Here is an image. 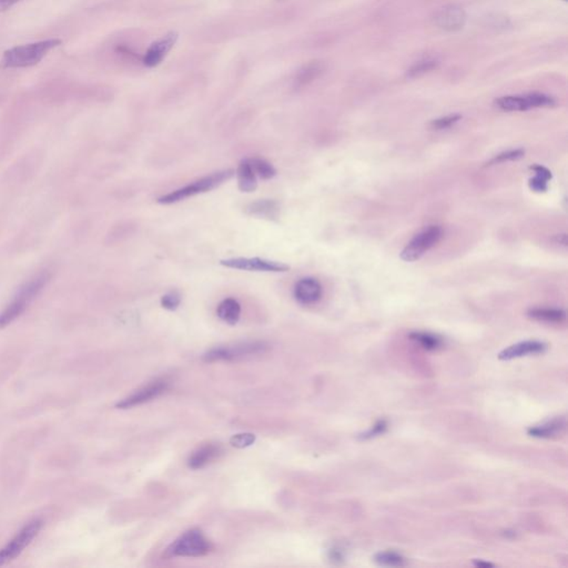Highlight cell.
Here are the masks:
<instances>
[{
    "mask_svg": "<svg viewBox=\"0 0 568 568\" xmlns=\"http://www.w3.org/2000/svg\"><path fill=\"white\" fill-rule=\"evenodd\" d=\"M443 236V229L438 226H431L424 229L420 234L407 243L402 250L401 259L405 262H414L422 258L424 253L432 249Z\"/></svg>",
    "mask_w": 568,
    "mask_h": 568,
    "instance_id": "cell-5",
    "label": "cell"
},
{
    "mask_svg": "<svg viewBox=\"0 0 568 568\" xmlns=\"http://www.w3.org/2000/svg\"><path fill=\"white\" fill-rule=\"evenodd\" d=\"M529 169L535 173V175H539V177L545 179V180L550 181V179L553 178L552 173H550V171L548 170L546 167H543V165H531Z\"/></svg>",
    "mask_w": 568,
    "mask_h": 568,
    "instance_id": "cell-32",
    "label": "cell"
},
{
    "mask_svg": "<svg viewBox=\"0 0 568 568\" xmlns=\"http://www.w3.org/2000/svg\"><path fill=\"white\" fill-rule=\"evenodd\" d=\"M177 40H178V34L171 32L158 39L157 41H154L144 55V66L149 67V68L159 66L163 62V59L168 56V53H170L171 49L175 47Z\"/></svg>",
    "mask_w": 568,
    "mask_h": 568,
    "instance_id": "cell-10",
    "label": "cell"
},
{
    "mask_svg": "<svg viewBox=\"0 0 568 568\" xmlns=\"http://www.w3.org/2000/svg\"><path fill=\"white\" fill-rule=\"evenodd\" d=\"M474 564H475L476 566H483V567H492V566H494L493 564L483 562V560H476V562H474Z\"/></svg>",
    "mask_w": 568,
    "mask_h": 568,
    "instance_id": "cell-35",
    "label": "cell"
},
{
    "mask_svg": "<svg viewBox=\"0 0 568 568\" xmlns=\"http://www.w3.org/2000/svg\"><path fill=\"white\" fill-rule=\"evenodd\" d=\"M374 560L379 565L388 566V567H398V566H404L407 564V558L392 550L377 553L374 556Z\"/></svg>",
    "mask_w": 568,
    "mask_h": 568,
    "instance_id": "cell-23",
    "label": "cell"
},
{
    "mask_svg": "<svg viewBox=\"0 0 568 568\" xmlns=\"http://www.w3.org/2000/svg\"><path fill=\"white\" fill-rule=\"evenodd\" d=\"M234 175V170L228 169V170L218 171V173L205 175L203 178L194 181V182L184 187V188L178 189V190H175L170 194L162 196L158 199V203H160V205H173V203H177V202L182 201V200L188 199V198L194 197L197 194L211 191L213 189L218 188L219 186L224 184L229 179H231Z\"/></svg>",
    "mask_w": 568,
    "mask_h": 568,
    "instance_id": "cell-3",
    "label": "cell"
},
{
    "mask_svg": "<svg viewBox=\"0 0 568 568\" xmlns=\"http://www.w3.org/2000/svg\"><path fill=\"white\" fill-rule=\"evenodd\" d=\"M566 428V420L564 417H556L553 420L547 421L541 425H535L529 428V434L533 438H550L553 436H557L560 433H563Z\"/></svg>",
    "mask_w": 568,
    "mask_h": 568,
    "instance_id": "cell-17",
    "label": "cell"
},
{
    "mask_svg": "<svg viewBox=\"0 0 568 568\" xmlns=\"http://www.w3.org/2000/svg\"><path fill=\"white\" fill-rule=\"evenodd\" d=\"M410 339L420 344L423 349L428 351H435L442 348L443 340L438 335L428 332H412Z\"/></svg>",
    "mask_w": 568,
    "mask_h": 568,
    "instance_id": "cell-22",
    "label": "cell"
},
{
    "mask_svg": "<svg viewBox=\"0 0 568 568\" xmlns=\"http://www.w3.org/2000/svg\"><path fill=\"white\" fill-rule=\"evenodd\" d=\"M386 428H388V424H386L385 421H379V422H377V424H375L374 426H373V428L369 431V432L363 434L362 438H363L364 440H367V438H374V436L380 435V434H383V433L385 432Z\"/></svg>",
    "mask_w": 568,
    "mask_h": 568,
    "instance_id": "cell-31",
    "label": "cell"
},
{
    "mask_svg": "<svg viewBox=\"0 0 568 568\" xmlns=\"http://www.w3.org/2000/svg\"><path fill=\"white\" fill-rule=\"evenodd\" d=\"M527 316L537 321L548 323H560L566 319V312L562 309L534 308L527 312Z\"/></svg>",
    "mask_w": 568,
    "mask_h": 568,
    "instance_id": "cell-20",
    "label": "cell"
},
{
    "mask_svg": "<svg viewBox=\"0 0 568 568\" xmlns=\"http://www.w3.org/2000/svg\"><path fill=\"white\" fill-rule=\"evenodd\" d=\"M461 119H462L461 114H449V116H446V117L433 120L432 123H431V127H432L433 129H435V130H443V129H447V128H451L452 126H454L455 123H459Z\"/></svg>",
    "mask_w": 568,
    "mask_h": 568,
    "instance_id": "cell-27",
    "label": "cell"
},
{
    "mask_svg": "<svg viewBox=\"0 0 568 568\" xmlns=\"http://www.w3.org/2000/svg\"><path fill=\"white\" fill-rule=\"evenodd\" d=\"M62 45V40L58 38L41 40L37 43L17 46L4 53L0 59L1 69H20L39 64L49 51Z\"/></svg>",
    "mask_w": 568,
    "mask_h": 568,
    "instance_id": "cell-1",
    "label": "cell"
},
{
    "mask_svg": "<svg viewBox=\"0 0 568 568\" xmlns=\"http://www.w3.org/2000/svg\"><path fill=\"white\" fill-rule=\"evenodd\" d=\"M43 527V520H34L22 527L16 536L11 539L8 544L0 550V566L15 560L17 556L22 554V550L32 543V539L37 536L40 529Z\"/></svg>",
    "mask_w": 568,
    "mask_h": 568,
    "instance_id": "cell-6",
    "label": "cell"
},
{
    "mask_svg": "<svg viewBox=\"0 0 568 568\" xmlns=\"http://www.w3.org/2000/svg\"><path fill=\"white\" fill-rule=\"evenodd\" d=\"M268 346L264 342L239 343L236 346H219L212 349L205 354L207 362L221 361V360H234L242 356H252L261 353L266 350Z\"/></svg>",
    "mask_w": 568,
    "mask_h": 568,
    "instance_id": "cell-8",
    "label": "cell"
},
{
    "mask_svg": "<svg viewBox=\"0 0 568 568\" xmlns=\"http://www.w3.org/2000/svg\"><path fill=\"white\" fill-rule=\"evenodd\" d=\"M49 280H50V274L43 271L40 272L37 276H32V279L22 284L17 291L16 295L13 297L11 302L0 313V329L8 325L9 323L22 316L30 303L35 300V297H37L38 295L43 291Z\"/></svg>",
    "mask_w": 568,
    "mask_h": 568,
    "instance_id": "cell-2",
    "label": "cell"
},
{
    "mask_svg": "<svg viewBox=\"0 0 568 568\" xmlns=\"http://www.w3.org/2000/svg\"><path fill=\"white\" fill-rule=\"evenodd\" d=\"M247 215L269 221H278L281 215V205L276 200H258L245 208Z\"/></svg>",
    "mask_w": 568,
    "mask_h": 568,
    "instance_id": "cell-15",
    "label": "cell"
},
{
    "mask_svg": "<svg viewBox=\"0 0 568 568\" xmlns=\"http://www.w3.org/2000/svg\"><path fill=\"white\" fill-rule=\"evenodd\" d=\"M466 22L465 11L459 7L451 6L438 11L435 17L436 26L446 32H457L462 29Z\"/></svg>",
    "mask_w": 568,
    "mask_h": 568,
    "instance_id": "cell-14",
    "label": "cell"
},
{
    "mask_svg": "<svg viewBox=\"0 0 568 568\" xmlns=\"http://www.w3.org/2000/svg\"><path fill=\"white\" fill-rule=\"evenodd\" d=\"M238 187L242 192H253L258 188V177L250 165L249 160L243 159L236 169Z\"/></svg>",
    "mask_w": 568,
    "mask_h": 568,
    "instance_id": "cell-18",
    "label": "cell"
},
{
    "mask_svg": "<svg viewBox=\"0 0 568 568\" xmlns=\"http://www.w3.org/2000/svg\"><path fill=\"white\" fill-rule=\"evenodd\" d=\"M248 160L258 178L262 179V180H270L276 177V168L268 160L259 157L248 158Z\"/></svg>",
    "mask_w": 568,
    "mask_h": 568,
    "instance_id": "cell-21",
    "label": "cell"
},
{
    "mask_svg": "<svg viewBox=\"0 0 568 568\" xmlns=\"http://www.w3.org/2000/svg\"><path fill=\"white\" fill-rule=\"evenodd\" d=\"M525 156V151L523 149H515V150H508V151L502 152V154H497L495 157L492 158L491 160L486 162V167H491V165H499V163H504V162L515 161V160L522 159Z\"/></svg>",
    "mask_w": 568,
    "mask_h": 568,
    "instance_id": "cell-25",
    "label": "cell"
},
{
    "mask_svg": "<svg viewBox=\"0 0 568 568\" xmlns=\"http://www.w3.org/2000/svg\"><path fill=\"white\" fill-rule=\"evenodd\" d=\"M168 388V382L165 380H157L154 382L150 383L144 388H140L135 393L128 396L123 401L117 404V407L119 409H129V407H137L140 404L146 403V402L151 401L154 398H158L161 395L163 392Z\"/></svg>",
    "mask_w": 568,
    "mask_h": 568,
    "instance_id": "cell-11",
    "label": "cell"
},
{
    "mask_svg": "<svg viewBox=\"0 0 568 568\" xmlns=\"http://www.w3.org/2000/svg\"><path fill=\"white\" fill-rule=\"evenodd\" d=\"M555 100L545 93H529L525 96H506L496 99L495 104L503 111H527L533 108L555 106Z\"/></svg>",
    "mask_w": 568,
    "mask_h": 568,
    "instance_id": "cell-7",
    "label": "cell"
},
{
    "mask_svg": "<svg viewBox=\"0 0 568 568\" xmlns=\"http://www.w3.org/2000/svg\"><path fill=\"white\" fill-rule=\"evenodd\" d=\"M19 1H22V0H0V13H5Z\"/></svg>",
    "mask_w": 568,
    "mask_h": 568,
    "instance_id": "cell-33",
    "label": "cell"
},
{
    "mask_svg": "<svg viewBox=\"0 0 568 568\" xmlns=\"http://www.w3.org/2000/svg\"><path fill=\"white\" fill-rule=\"evenodd\" d=\"M323 295L321 283L316 278H303L299 280L295 287V297L302 306H311L319 302Z\"/></svg>",
    "mask_w": 568,
    "mask_h": 568,
    "instance_id": "cell-12",
    "label": "cell"
},
{
    "mask_svg": "<svg viewBox=\"0 0 568 568\" xmlns=\"http://www.w3.org/2000/svg\"><path fill=\"white\" fill-rule=\"evenodd\" d=\"M564 1H566V0H564Z\"/></svg>",
    "mask_w": 568,
    "mask_h": 568,
    "instance_id": "cell-36",
    "label": "cell"
},
{
    "mask_svg": "<svg viewBox=\"0 0 568 568\" xmlns=\"http://www.w3.org/2000/svg\"><path fill=\"white\" fill-rule=\"evenodd\" d=\"M211 543L199 529H191L181 535L165 550V557H200L210 552Z\"/></svg>",
    "mask_w": 568,
    "mask_h": 568,
    "instance_id": "cell-4",
    "label": "cell"
},
{
    "mask_svg": "<svg viewBox=\"0 0 568 568\" xmlns=\"http://www.w3.org/2000/svg\"><path fill=\"white\" fill-rule=\"evenodd\" d=\"M555 241L557 245H562L566 247V245H567V236H566L565 234H557V236H555Z\"/></svg>",
    "mask_w": 568,
    "mask_h": 568,
    "instance_id": "cell-34",
    "label": "cell"
},
{
    "mask_svg": "<svg viewBox=\"0 0 568 568\" xmlns=\"http://www.w3.org/2000/svg\"><path fill=\"white\" fill-rule=\"evenodd\" d=\"M529 186L531 190L535 192H546L548 190V181L541 178L539 175H535L534 178L529 179Z\"/></svg>",
    "mask_w": 568,
    "mask_h": 568,
    "instance_id": "cell-29",
    "label": "cell"
},
{
    "mask_svg": "<svg viewBox=\"0 0 568 568\" xmlns=\"http://www.w3.org/2000/svg\"><path fill=\"white\" fill-rule=\"evenodd\" d=\"M546 349V344L541 341H523V342L516 343L503 350L499 354V358L503 361H508V360H514V358H523V356L544 353Z\"/></svg>",
    "mask_w": 568,
    "mask_h": 568,
    "instance_id": "cell-13",
    "label": "cell"
},
{
    "mask_svg": "<svg viewBox=\"0 0 568 568\" xmlns=\"http://www.w3.org/2000/svg\"><path fill=\"white\" fill-rule=\"evenodd\" d=\"M222 453L220 446L217 444H205L201 446L197 451L194 452V454L189 457V468L192 470H199L205 468L208 464H210L215 459H218L219 455Z\"/></svg>",
    "mask_w": 568,
    "mask_h": 568,
    "instance_id": "cell-16",
    "label": "cell"
},
{
    "mask_svg": "<svg viewBox=\"0 0 568 568\" xmlns=\"http://www.w3.org/2000/svg\"><path fill=\"white\" fill-rule=\"evenodd\" d=\"M217 314L223 322H226L230 325H234L239 322L240 316H241V306L236 299L228 297L219 304Z\"/></svg>",
    "mask_w": 568,
    "mask_h": 568,
    "instance_id": "cell-19",
    "label": "cell"
},
{
    "mask_svg": "<svg viewBox=\"0 0 568 568\" xmlns=\"http://www.w3.org/2000/svg\"><path fill=\"white\" fill-rule=\"evenodd\" d=\"M438 65H440V62H438V60H436V59H424V60H421V62L413 65V66L407 70V76L409 78L421 77L423 74H428V72L436 69Z\"/></svg>",
    "mask_w": 568,
    "mask_h": 568,
    "instance_id": "cell-24",
    "label": "cell"
},
{
    "mask_svg": "<svg viewBox=\"0 0 568 568\" xmlns=\"http://www.w3.org/2000/svg\"><path fill=\"white\" fill-rule=\"evenodd\" d=\"M255 441V434L251 433H241V434H236L234 435L230 440V444L236 449H245L248 446L252 445Z\"/></svg>",
    "mask_w": 568,
    "mask_h": 568,
    "instance_id": "cell-28",
    "label": "cell"
},
{
    "mask_svg": "<svg viewBox=\"0 0 568 568\" xmlns=\"http://www.w3.org/2000/svg\"><path fill=\"white\" fill-rule=\"evenodd\" d=\"M221 266L242 271L287 272L290 266L278 261L261 258H232L220 261Z\"/></svg>",
    "mask_w": 568,
    "mask_h": 568,
    "instance_id": "cell-9",
    "label": "cell"
},
{
    "mask_svg": "<svg viewBox=\"0 0 568 568\" xmlns=\"http://www.w3.org/2000/svg\"><path fill=\"white\" fill-rule=\"evenodd\" d=\"M161 306L168 311H175L179 308L181 303V295L178 291H169L161 297Z\"/></svg>",
    "mask_w": 568,
    "mask_h": 568,
    "instance_id": "cell-26",
    "label": "cell"
},
{
    "mask_svg": "<svg viewBox=\"0 0 568 568\" xmlns=\"http://www.w3.org/2000/svg\"><path fill=\"white\" fill-rule=\"evenodd\" d=\"M320 72H321V66H320V65H310V66L306 67L304 72H301V80H303V81H309V80L312 79V78L316 77Z\"/></svg>",
    "mask_w": 568,
    "mask_h": 568,
    "instance_id": "cell-30",
    "label": "cell"
}]
</instances>
